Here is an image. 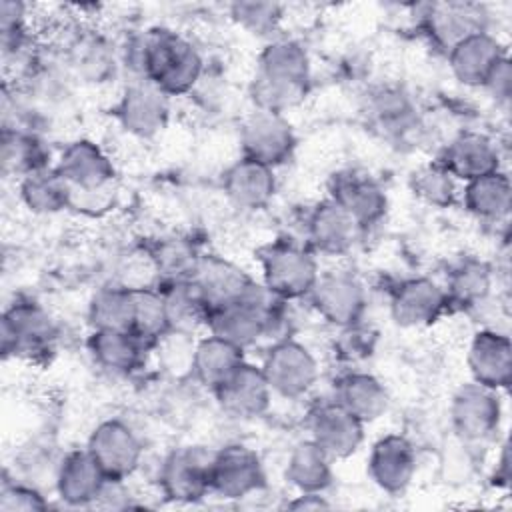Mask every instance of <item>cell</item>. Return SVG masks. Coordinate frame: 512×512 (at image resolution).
Wrapping results in <instances>:
<instances>
[{
    "label": "cell",
    "instance_id": "cell-27",
    "mask_svg": "<svg viewBox=\"0 0 512 512\" xmlns=\"http://www.w3.org/2000/svg\"><path fill=\"white\" fill-rule=\"evenodd\" d=\"M86 346L94 364L114 376H130L140 370L150 350L128 330H92Z\"/></svg>",
    "mask_w": 512,
    "mask_h": 512
},
{
    "label": "cell",
    "instance_id": "cell-25",
    "mask_svg": "<svg viewBox=\"0 0 512 512\" xmlns=\"http://www.w3.org/2000/svg\"><path fill=\"white\" fill-rule=\"evenodd\" d=\"M222 190L226 198L244 210H260L270 204L276 194L274 168L240 156L222 174Z\"/></svg>",
    "mask_w": 512,
    "mask_h": 512
},
{
    "label": "cell",
    "instance_id": "cell-40",
    "mask_svg": "<svg viewBox=\"0 0 512 512\" xmlns=\"http://www.w3.org/2000/svg\"><path fill=\"white\" fill-rule=\"evenodd\" d=\"M162 282L166 280H188L198 268L202 254L196 244L184 236H162L146 246Z\"/></svg>",
    "mask_w": 512,
    "mask_h": 512
},
{
    "label": "cell",
    "instance_id": "cell-5",
    "mask_svg": "<svg viewBox=\"0 0 512 512\" xmlns=\"http://www.w3.org/2000/svg\"><path fill=\"white\" fill-rule=\"evenodd\" d=\"M58 338L56 322L32 300L10 304L0 320V350L4 358L40 360L54 352Z\"/></svg>",
    "mask_w": 512,
    "mask_h": 512
},
{
    "label": "cell",
    "instance_id": "cell-36",
    "mask_svg": "<svg viewBox=\"0 0 512 512\" xmlns=\"http://www.w3.org/2000/svg\"><path fill=\"white\" fill-rule=\"evenodd\" d=\"M50 152L44 146L42 138L20 126L2 128L0 144V162L6 176L24 178L36 170L48 166Z\"/></svg>",
    "mask_w": 512,
    "mask_h": 512
},
{
    "label": "cell",
    "instance_id": "cell-1",
    "mask_svg": "<svg viewBox=\"0 0 512 512\" xmlns=\"http://www.w3.org/2000/svg\"><path fill=\"white\" fill-rule=\"evenodd\" d=\"M126 62L138 78L152 82L170 98L192 92L204 74L198 48L168 28H150L136 36Z\"/></svg>",
    "mask_w": 512,
    "mask_h": 512
},
{
    "label": "cell",
    "instance_id": "cell-7",
    "mask_svg": "<svg viewBox=\"0 0 512 512\" xmlns=\"http://www.w3.org/2000/svg\"><path fill=\"white\" fill-rule=\"evenodd\" d=\"M214 452L200 446L172 450L160 464L158 486L162 496L174 504H196L210 490V468Z\"/></svg>",
    "mask_w": 512,
    "mask_h": 512
},
{
    "label": "cell",
    "instance_id": "cell-3",
    "mask_svg": "<svg viewBox=\"0 0 512 512\" xmlns=\"http://www.w3.org/2000/svg\"><path fill=\"white\" fill-rule=\"evenodd\" d=\"M282 300L272 296L264 284L254 282L242 296L214 306L206 328L240 348H248L264 336H272L282 324Z\"/></svg>",
    "mask_w": 512,
    "mask_h": 512
},
{
    "label": "cell",
    "instance_id": "cell-28",
    "mask_svg": "<svg viewBox=\"0 0 512 512\" xmlns=\"http://www.w3.org/2000/svg\"><path fill=\"white\" fill-rule=\"evenodd\" d=\"M334 400L364 424L378 420L390 406L386 386L370 372L352 370L336 382Z\"/></svg>",
    "mask_w": 512,
    "mask_h": 512
},
{
    "label": "cell",
    "instance_id": "cell-46",
    "mask_svg": "<svg viewBox=\"0 0 512 512\" xmlns=\"http://www.w3.org/2000/svg\"><path fill=\"white\" fill-rule=\"evenodd\" d=\"M292 510H324L330 508V502L324 500L322 494H314V492H300L294 500H290L286 504Z\"/></svg>",
    "mask_w": 512,
    "mask_h": 512
},
{
    "label": "cell",
    "instance_id": "cell-19",
    "mask_svg": "<svg viewBox=\"0 0 512 512\" xmlns=\"http://www.w3.org/2000/svg\"><path fill=\"white\" fill-rule=\"evenodd\" d=\"M72 190H100L114 184L116 168L108 152L90 138H76L64 146L56 162Z\"/></svg>",
    "mask_w": 512,
    "mask_h": 512
},
{
    "label": "cell",
    "instance_id": "cell-22",
    "mask_svg": "<svg viewBox=\"0 0 512 512\" xmlns=\"http://www.w3.org/2000/svg\"><path fill=\"white\" fill-rule=\"evenodd\" d=\"M438 162L454 180H462L466 184L500 170V150L490 136L466 130L446 144Z\"/></svg>",
    "mask_w": 512,
    "mask_h": 512
},
{
    "label": "cell",
    "instance_id": "cell-2",
    "mask_svg": "<svg viewBox=\"0 0 512 512\" xmlns=\"http://www.w3.org/2000/svg\"><path fill=\"white\" fill-rule=\"evenodd\" d=\"M310 76V56L298 40H270L258 56L250 98L256 110L284 114L304 100L310 90Z\"/></svg>",
    "mask_w": 512,
    "mask_h": 512
},
{
    "label": "cell",
    "instance_id": "cell-38",
    "mask_svg": "<svg viewBox=\"0 0 512 512\" xmlns=\"http://www.w3.org/2000/svg\"><path fill=\"white\" fill-rule=\"evenodd\" d=\"M444 290L450 306L474 308L482 304L492 290V268L474 256L460 258L450 268Z\"/></svg>",
    "mask_w": 512,
    "mask_h": 512
},
{
    "label": "cell",
    "instance_id": "cell-4",
    "mask_svg": "<svg viewBox=\"0 0 512 512\" xmlns=\"http://www.w3.org/2000/svg\"><path fill=\"white\" fill-rule=\"evenodd\" d=\"M258 260L264 288L282 302L308 298L320 276L314 252L292 240L266 244L260 248Z\"/></svg>",
    "mask_w": 512,
    "mask_h": 512
},
{
    "label": "cell",
    "instance_id": "cell-23",
    "mask_svg": "<svg viewBox=\"0 0 512 512\" xmlns=\"http://www.w3.org/2000/svg\"><path fill=\"white\" fill-rule=\"evenodd\" d=\"M466 362L476 384L506 390L512 382V342L504 332H476L470 340Z\"/></svg>",
    "mask_w": 512,
    "mask_h": 512
},
{
    "label": "cell",
    "instance_id": "cell-41",
    "mask_svg": "<svg viewBox=\"0 0 512 512\" xmlns=\"http://www.w3.org/2000/svg\"><path fill=\"white\" fill-rule=\"evenodd\" d=\"M130 332L138 336L148 348L170 332V322L166 314V304L160 288L136 290L134 292V316Z\"/></svg>",
    "mask_w": 512,
    "mask_h": 512
},
{
    "label": "cell",
    "instance_id": "cell-14",
    "mask_svg": "<svg viewBox=\"0 0 512 512\" xmlns=\"http://www.w3.org/2000/svg\"><path fill=\"white\" fill-rule=\"evenodd\" d=\"M450 308L444 286L426 276L406 278L390 294L392 320L402 328L432 326Z\"/></svg>",
    "mask_w": 512,
    "mask_h": 512
},
{
    "label": "cell",
    "instance_id": "cell-13",
    "mask_svg": "<svg viewBox=\"0 0 512 512\" xmlns=\"http://www.w3.org/2000/svg\"><path fill=\"white\" fill-rule=\"evenodd\" d=\"M116 118L120 126L142 140L158 136L170 120V96L148 80L130 82L118 104Z\"/></svg>",
    "mask_w": 512,
    "mask_h": 512
},
{
    "label": "cell",
    "instance_id": "cell-31",
    "mask_svg": "<svg viewBox=\"0 0 512 512\" xmlns=\"http://www.w3.org/2000/svg\"><path fill=\"white\" fill-rule=\"evenodd\" d=\"M68 64L84 82H106L116 70L114 48L96 30H78L68 42Z\"/></svg>",
    "mask_w": 512,
    "mask_h": 512
},
{
    "label": "cell",
    "instance_id": "cell-11",
    "mask_svg": "<svg viewBox=\"0 0 512 512\" xmlns=\"http://www.w3.org/2000/svg\"><path fill=\"white\" fill-rule=\"evenodd\" d=\"M266 486L260 456L246 444H226L212 456L210 490L224 500H242Z\"/></svg>",
    "mask_w": 512,
    "mask_h": 512
},
{
    "label": "cell",
    "instance_id": "cell-21",
    "mask_svg": "<svg viewBox=\"0 0 512 512\" xmlns=\"http://www.w3.org/2000/svg\"><path fill=\"white\" fill-rule=\"evenodd\" d=\"M106 480V474L86 448L64 454L54 472L56 494L66 506L72 508L94 506Z\"/></svg>",
    "mask_w": 512,
    "mask_h": 512
},
{
    "label": "cell",
    "instance_id": "cell-37",
    "mask_svg": "<svg viewBox=\"0 0 512 512\" xmlns=\"http://www.w3.org/2000/svg\"><path fill=\"white\" fill-rule=\"evenodd\" d=\"M368 116L388 136H404L418 122L414 100L398 86H380L374 90L368 98Z\"/></svg>",
    "mask_w": 512,
    "mask_h": 512
},
{
    "label": "cell",
    "instance_id": "cell-39",
    "mask_svg": "<svg viewBox=\"0 0 512 512\" xmlns=\"http://www.w3.org/2000/svg\"><path fill=\"white\" fill-rule=\"evenodd\" d=\"M134 316V292L120 284H110L92 296L88 304V324L92 330H128Z\"/></svg>",
    "mask_w": 512,
    "mask_h": 512
},
{
    "label": "cell",
    "instance_id": "cell-43",
    "mask_svg": "<svg viewBox=\"0 0 512 512\" xmlns=\"http://www.w3.org/2000/svg\"><path fill=\"white\" fill-rule=\"evenodd\" d=\"M230 18L254 36H270L282 20V6L276 2H234Z\"/></svg>",
    "mask_w": 512,
    "mask_h": 512
},
{
    "label": "cell",
    "instance_id": "cell-24",
    "mask_svg": "<svg viewBox=\"0 0 512 512\" xmlns=\"http://www.w3.org/2000/svg\"><path fill=\"white\" fill-rule=\"evenodd\" d=\"M360 226L330 198L318 202L306 218V238L312 252L342 256L352 250Z\"/></svg>",
    "mask_w": 512,
    "mask_h": 512
},
{
    "label": "cell",
    "instance_id": "cell-16",
    "mask_svg": "<svg viewBox=\"0 0 512 512\" xmlns=\"http://www.w3.org/2000/svg\"><path fill=\"white\" fill-rule=\"evenodd\" d=\"M310 440L332 460L350 458L364 440V422L334 398L316 404L308 414Z\"/></svg>",
    "mask_w": 512,
    "mask_h": 512
},
{
    "label": "cell",
    "instance_id": "cell-32",
    "mask_svg": "<svg viewBox=\"0 0 512 512\" xmlns=\"http://www.w3.org/2000/svg\"><path fill=\"white\" fill-rule=\"evenodd\" d=\"M160 292L166 304L170 330L194 334L200 326H206L210 304L192 278L160 282Z\"/></svg>",
    "mask_w": 512,
    "mask_h": 512
},
{
    "label": "cell",
    "instance_id": "cell-33",
    "mask_svg": "<svg viewBox=\"0 0 512 512\" xmlns=\"http://www.w3.org/2000/svg\"><path fill=\"white\" fill-rule=\"evenodd\" d=\"M464 208L484 222L508 218L512 206V184L506 172L496 170L464 184Z\"/></svg>",
    "mask_w": 512,
    "mask_h": 512
},
{
    "label": "cell",
    "instance_id": "cell-10",
    "mask_svg": "<svg viewBox=\"0 0 512 512\" xmlns=\"http://www.w3.org/2000/svg\"><path fill=\"white\" fill-rule=\"evenodd\" d=\"M86 450L110 480H128L140 466L144 446L138 434L120 418H108L90 432Z\"/></svg>",
    "mask_w": 512,
    "mask_h": 512
},
{
    "label": "cell",
    "instance_id": "cell-20",
    "mask_svg": "<svg viewBox=\"0 0 512 512\" xmlns=\"http://www.w3.org/2000/svg\"><path fill=\"white\" fill-rule=\"evenodd\" d=\"M220 408L236 418H258L270 408L272 390L260 366L244 360L218 388L212 390Z\"/></svg>",
    "mask_w": 512,
    "mask_h": 512
},
{
    "label": "cell",
    "instance_id": "cell-12",
    "mask_svg": "<svg viewBox=\"0 0 512 512\" xmlns=\"http://www.w3.org/2000/svg\"><path fill=\"white\" fill-rule=\"evenodd\" d=\"M296 134L284 114L254 110L240 128L242 156L278 168L294 156Z\"/></svg>",
    "mask_w": 512,
    "mask_h": 512
},
{
    "label": "cell",
    "instance_id": "cell-44",
    "mask_svg": "<svg viewBox=\"0 0 512 512\" xmlns=\"http://www.w3.org/2000/svg\"><path fill=\"white\" fill-rule=\"evenodd\" d=\"M48 500L44 494L28 484L14 480H4L0 488V510L2 512H16V510H46Z\"/></svg>",
    "mask_w": 512,
    "mask_h": 512
},
{
    "label": "cell",
    "instance_id": "cell-29",
    "mask_svg": "<svg viewBox=\"0 0 512 512\" xmlns=\"http://www.w3.org/2000/svg\"><path fill=\"white\" fill-rule=\"evenodd\" d=\"M192 280L204 294L210 310L242 296L254 284V280L242 268L214 254L200 258Z\"/></svg>",
    "mask_w": 512,
    "mask_h": 512
},
{
    "label": "cell",
    "instance_id": "cell-17",
    "mask_svg": "<svg viewBox=\"0 0 512 512\" xmlns=\"http://www.w3.org/2000/svg\"><path fill=\"white\" fill-rule=\"evenodd\" d=\"M424 10L422 28L446 54L464 38L486 30L488 14L474 2H434L426 4Z\"/></svg>",
    "mask_w": 512,
    "mask_h": 512
},
{
    "label": "cell",
    "instance_id": "cell-18",
    "mask_svg": "<svg viewBox=\"0 0 512 512\" xmlns=\"http://www.w3.org/2000/svg\"><path fill=\"white\" fill-rule=\"evenodd\" d=\"M368 474L386 494H402L416 474V450L402 434L378 438L368 456Z\"/></svg>",
    "mask_w": 512,
    "mask_h": 512
},
{
    "label": "cell",
    "instance_id": "cell-15",
    "mask_svg": "<svg viewBox=\"0 0 512 512\" xmlns=\"http://www.w3.org/2000/svg\"><path fill=\"white\" fill-rule=\"evenodd\" d=\"M328 198L336 202L360 230L376 226L388 212V196L380 182L358 170H340L330 176Z\"/></svg>",
    "mask_w": 512,
    "mask_h": 512
},
{
    "label": "cell",
    "instance_id": "cell-45",
    "mask_svg": "<svg viewBox=\"0 0 512 512\" xmlns=\"http://www.w3.org/2000/svg\"><path fill=\"white\" fill-rule=\"evenodd\" d=\"M486 90H490V94L498 100H508L510 98V90H512V70H510V58L504 56L496 68L492 70V74L488 76V80L484 82Z\"/></svg>",
    "mask_w": 512,
    "mask_h": 512
},
{
    "label": "cell",
    "instance_id": "cell-6",
    "mask_svg": "<svg viewBox=\"0 0 512 512\" xmlns=\"http://www.w3.org/2000/svg\"><path fill=\"white\" fill-rule=\"evenodd\" d=\"M260 368L272 394L288 400L306 396L320 374L314 354L294 338L276 340L266 350Z\"/></svg>",
    "mask_w": 512,
    "mask_h": 512
},
{
    "label": "cell",
    "instance_id": "cell-26",
    "mask_svg": "<svg viewBox=\"0 0 512 512\" xmlns=\"http://www.w3.org/2000/svg\"><path fill=\"white\" fill-rule=\"evenodd\" d=\"M504 56L502 42L488 30L464 38L446 54L454 78L464 86H484Z\"/></svg>",
    "mask_w": 512,
    "mask_h": 512
},
{
    "label": "cell",
    "instance_id": "cell-47",
    "mask_svg": "<svg viewBox=\"0 0 512 512\" xmlns=\"http://www.w3.org/2000/svg\"><path fill=\"white\" fill-rule=\"evenodd\" d=\"M508 478H510V474H508V446L504 444L502 456H500V462H498V470L494 472V482L500 480L502 484H508Z\"/></svg>",
    "mask_w": 512,
    "mask_h": 512
},
{
    "label": "cell",
    "instance_id": "cell-34",
    "mask_svg": "<svg viewBox=\"0 0 512 512\" xmlns=\"http://www.w3.org/2000/svg\"><path fill=\"white\" fill-rule=\"evenodd\" d=\"M18 194L30 212L42 216L68 210L72 204V186L56 166H46L20 178Z\"/></svg>",
    "mask_w": 512,
    "mask_h": 512
},
{
    "label": "cell",
    "instance_id": "cell-35",
    "mask_svg": "<svg viewBox=\"0 0 512 512\" xmlns=\"http://www.w3.org/2000/svg\"><path fill=\"white\" fill-rule=\"evenodd\" d=\"M284 476L298 492L322 494L332 486V458L310 438L302 440L290 450Z\"/></svg>",
    "mask_w": 512,
    "mask_h": 512
},
{
    "label": "cell",
    "instance_id": "cell-9",
    "mask_svg": "<svg viewBox=\"0 0 512 512\" xmlns=\"http://www.w3.org/2000/svg\"><path fill=\"white\" fill-rule=\"evenodd\" d=\"M502 420L498 390L470 382L460 386L450 402V424L464 444H478L492 438Z\"/></svg>",
    "mask_w": 512,
    "mask_h": 512
},
{
    "label": "cell",
    "instance_id": "cell-42",
    "mask_svg": "<svg viewBox=\"0 0 512 512\" xmlns=\"http://www.w3.org/2000/svg\"><path fill=\"white\" fill-rule=\"evenodd\" d=\"M456 182L448 170L438 162H430L420 166L410 180L412 192L416 194V198H420L424 204L434 206V208H448L456 202L458 196V188Z\"/></svg>",
    "mask_w": 512,
    "mask_h": 512
},
{
    "label": "cell",
    "instance_id": "cell-30",
    "mask_svg": "<svg viewBox=\"0 0 512 512\" xmlns=\"http://www.w3.org/2000/svg\"><path fill=\"white\" fill-rule=\"evenodd\" d=\"M244 348L208 334L194 344L190 374L208 390L218 388L242 362Z\"/></svg>",
    "mask_w": 512,
    "mask_h": 512
},
{
    "label": "cell",
    "instance_id": "cell-8",
    "mask_svg": "<svg viewBox=\"0 0 512 512\" xmlns=\"http://www.w3.org/2000/svg\"><path fill=\"white\" fill-rule=\"evenodd\" d=\"M308 300L316 314L334 328L360 324L368 304L364 284L352 272L344 270L320 274Z\"/></svg>",
    "mask_w": 512,
    "mask_h": 512
}]
</instances>
